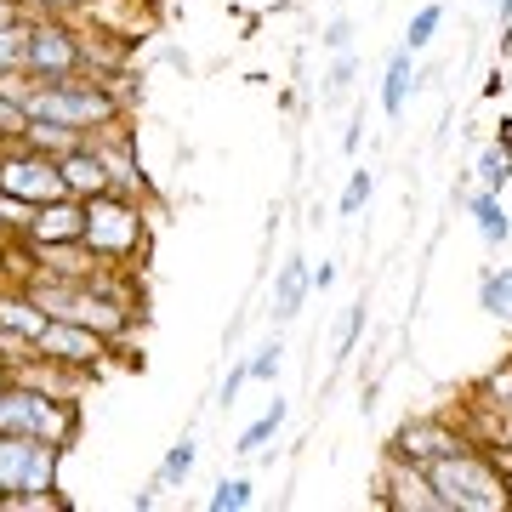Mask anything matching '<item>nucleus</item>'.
Returning a JSON list of instances; mask_svg holds the SVG:
<instances>
[{"mask_svg": "<svg viewBox=\"0 0 512 512\" xmlns=\"http://www.w3.org/2000/svg\"><path fill=\"white\" fill-rule=\"evenodd\" d=\"M29 120H57L74 131H103L114 120H126V97L92 80V74H69V80H35L23 97Z\"/></svg>", "mask_w": 512, "mask_h": 512, "instance_id": "nucleus-1", "label": "nucleus"}, {"mask_svg": "<svg viewBox=\"0 0 512 512\" xmlns=\"http://www.w3.org/2000/svg\"><path fill=\"white\" fill-rule=\"evenodd\" d=\"M427 478H433L444 512H512L507 478L495 473L490 456H484L478 444H461L450 456L427 461Z\"/></svg>", "mask_w": 512, "mask_h": 512, "instance_id": "nucleus-2", "label": "nucleus"}, {"mask_svg": "<svg viewBox=\"0 0 512 512\" xmlns=\"http://www.w3.org/2000/svg\"><path fill=\"white\" fill-rule=\"evenodd\" d=\"M80 205H86V228H80V239H86L103 262H114V268H137V256L148 251V211H143V200L103 188V194H92V200H80Z\"/></svg>", "mask_w": 512, "mask_h": 512, "instance_id": "nucleus-3", "label": "nucleus"}, {"mask_svg": "<svg viewBox=\"0 0 512 512\" xmlns=\"http://www.w3.org/2000/svg\"><path fill=\"white\" fill-rule=\"evenodd\" d=\"M0 433H23V439H52L69 450L74 433H80V404L57 399V393H40V387L23 382H0Z\"/></svg>", "mask_w": 512, "mask_h": 512, "instance_id": "nucleus-4", "label": "nucleus"}, {"mask_svg": "<svg viewBox=\"0 0 512 512\" xmlns=\"http://www.w3.org/2000/svg\"><path fill=\"white\" fill-rule=\"evenodd\" d=\"M57 461H63V444L0 433V501L18 490H57Z\"/></svg>", "mask_w": 512, "mask_h": 512, "instance_id": "nucleus-5", "label": "nucleus"}, {"mask_svg": "<svg viewBox=\"0 0 512 512\" xmlns=\"http://www.w3.org/2000/svg\"><path fill=\"white\" fill-rule=\"evenodd\" d=\"M29 74L35 80L86 74V29H74L69 18H29Z\"/></svg>", "mask_w": 512, "mask_h": 512, "instance_id": "nucleus-6", "label": "nucleus"}, {"mask_svg": "<svg viewBox=\"0 0 512 512\" xmlns=\"http://www.w3.org/2000/svg\"><path fill=\"white\" fill-rule=\"evenodd\" d=\"M0 188L18 194V200H29V205H46V200H63V194H69L57 160L40 154V148H29V143L0 148Z\"/></svg>", "mask_w": 512, "mask_h": 512, "instance_id": "nucleus-7", "label": "nucleus"}, {"mask_svg": "<svg viewBox=\"0 0 512 512\" xmlns=\"http://www.w3.org/2000/svg\"><path fill=\"white\" fill-rule=\"evenodd\" d=\"M35 353L52 359V365H69V370H97L114 353V342L86 325H69V319H46V330L35 336Z\"/></svg>", "mask_w": 512, "mask_h": 512, "instance_id": "nucleus-8", "label": "nucleus"}, {"mask_svg": "<svg viewBox=\"0 0 512 512\" xmlns=\"http://www.w3.org/2000/svg\"><path fill=\"white\" fill-rule=\"evenodd\" d=\"M382 507L393 512H444L439 490H433V478H427V467L421 461H404L387 450V467H382Z\"/></svg>", "mask_w": 512, "mask_h": 512, "instance_id": "nucleus-9", "label": "nucleus"}, {"mask_svg": "<svg viewBox=\"0 0 512 512\" xmlns=\"http://www.w3.org/2000/svg\"><path fill=\"white\" fill-rule=\"evenodd\" d=\"M92 148H97V160H103V171H109V188H114V194L148 200V177H143V165H137V143H131L126 120H114V126L92 131Z\"/></svg>", "mask_w": 512, "mask_h": 512, "instance_id": "nucleus-10", "label": "nucleus"}, {"mask_svg": "<svg viewBox=\"0 0 512 512\" xmlns=\"http://www.w3.org/2000/svg\"><path fill=\"white\" fill-rule=\"evenodd\" d=\"M461 444H473V433L467 427H450L444 416H416V421H404L399 433H393V456H404V461H439V456H450V450H461Z\"/></svg>", "mask_w": 512, "mask_h": 512, "instance_id": "nucleus-11", "label": "nucleus"}, {"mask_svg": "<svg viewBox=\"0 0 512 512\" xmlns=\"http://www.w3.org/2000/svg\"><path fill=\"white\" fill-rule=\"evenodd\" d=\"M80 228H86V205L80 200H46L35 205V217H29V228H23V251H35V245H63V239H80Z\"/></svg>", "mask_w": 512, "mask_h": 512, "instance_id": "nucleus-12", "label": "nucleus"}, {"mask_svg": "<svg viewBox=\"0 0 512 512\" xmlns=\"http://www.w3.org/2000/svg\"><path fill=\"white\" fill-rule=\"evenodd\" d=\"M57 171H63L69 200H92V194H103V188H109V171H103V160H97L92 137L74 148V154H63V160H57Z\"/></svg>", "mask_w": 512, "mask_h": 512, "instance_id": "nucleus-13", "label": "nucleus"}, {"mask_svg": "<svg viewBox=\"0 0 512 512\" xmlns=\"http://www.w3.org/2000/svg\"><path fill=\"white\" fill-rule=\"evenodd\" d=\"M410 92H416V52L399 46V52L387 57V74H382V114H387V120L404 109V97H410Z\"/></svg>", "mask_w": 512, "mask_h": 512, "instance_id": "nucleus-14", "label": "nucleus"}, {"mask_svg": "<svg viewBox=\"0 0 512 512\" xmlns=\"http://www.w3.org/2000/svg\"><path fill=\"white\" fill-rule=\"evenodd\" d=\"M308 291H313V285H308V262H302V256H291V262L279 268V279H274V319H279V325L302 313Z\"/></svg>", "mask_w": 512, "mask_h": 512, "instance_id": "nucleus-15", "label": "nucleus"}, {"mask_svg": "<svg viewBox=\"0 0 512 512\" xmlns=\"http://www.w3.org/2000/svg\"><path fill=\"white\" fill-rule=\"evenodd\" d=\"M0 325H12L18 336H29V342H35L40 330H46V313L29 302V291H23V285H12V291L0 285Z\"/></svg>", "mask_w": 512, "mask_h": 512, "instance_id": "nucleus-16", "label": "nucleus"}, {"mask_svg": "<svg viewBox=\"0 0 512 512\" xmlns=\"http://www.w3.org/2000/svg\"><path fill=\"white\" fill-rule=\"evenodd\" d=\"M92 131H74V126H57V120H29V131H23V143L40 148V154H52V160H63V154H74V148L86 143Z\"/></svg>", "mask_w": 512, "mask_h": 512, "instance_id": "nucleus-17", "label": "nucleus"}, {"mask_svg": "<svg viewBox=\"0 0 512 512\" xmlns=\"http://www.w3.org/2000/svg\"><path fill=\"white\" fill-rule=\"evenodd\" d=\"M467 211H473V222H478V234H484V245H507V239H512V222H507V205H501V194L478 188L473 200H467Z\"/></svg>", "mask_w": 512, "mask_h": 512, "instance_id": "nucleus-18", "label": "nucleus"}, {"mask_svg": "<svg viewBox=\"0 0 512 512\" xmlns=\"http://www.w3.org/2000/svg\"><path fill=\"white\" fill-rule=\"evenodd\" d=\"M478 308L512 330V268H490V274L478 279Z\"/></svg>", "mask_w": 512, "mask_h": 512, "instance_id": "nucleus-19", "label": "nucleus"}, {"mask_svg": "<svg viewBox=\"0 0 512 512\" xmlns=\"http://www.w3.org/2000/svg\"><path fill=\"white\" fill-rule=\"evenodd\" d=\"M279 427H285V399H274V404H268V410H262V416H256L251 427L239 433V444H234V450H239V456H256V450H262V444L274 439Z\"/></svg>", "mask_w": 512, "mask_h": 512, "instance_id": "nucleus-20", "label": "nucleus"}, {"mask_svg": "<svg viewBox=\"0 0 512 512\" xmlns=\"http://www.w3.org/2000/svg\"><path fill=\"white\" fill-rule=\"evenodd\" d=\"M194 461H200V444H194V439H177V444H171V456L160 461V478H154V490H177V484L194 473Z\"/></svg>", "mask_w": 512, "mask_h": 512, "instance_id": "nucleus-21", "label": "nucleus"}, {"mask_svg": "<svg viewBox=\"0 0 512 512\" xmlns=\"http://www.w3.org/2000/svg\"><path fill=\"white\" fill-rule=\"evenodd\" d=\"M29 69V18L0 23V74Z\"/></svg>", "mask_w": 512, "mask_h": 512, "instance_id": "nucleus-22", "label": "nucleus"}, {"mask_svg": "<svg viewBox=\"0 0 512 512\" xmlns=\"http://www.w3.org/2000/svg\"><path fill=\"white\" fill-rule=\"evenodd\" d=\"M473 444H512V416H501V410H490V404L473 399Z\"/></svg>", "mask_w": 512, "mask_h": 512, "instance_id": "nucleus-23", "label": "nucleus"}, {"mask_svg": "<svg viewBox=\"0 0 512 512\" xmlns=\"http://www.w3.org/2000/svg\"><path fill=\"white\" fill-rule=\"evenodd\" d=\"M478 404H490V410H501V416H512V359L507 365H495L484 382H478V393H473Z\"/></svg>", "mask_w": 512, "mask_h": 512, "instance_id": "nucleus-24", "label": "nucleus"}, {"mask_svg": "<svg viewBox=\"0 0 512 512\" xmlns=\"http://www.w3.org/2000/svg\"><path fill=\"white\" fill-rule=\"evenodd\" d=\"M478 177H484L490 194H501V188L512 183V154L507 148H484V154H478Z\"/></svg>", "mask_w": 512, "mask_h": 512, "instance_id": "nucleus-25", "label": "nucleus"}, {"mask_svg": "<svg viewBox=\"0 0 512 512\" xmlns=\"http://www.w3.org/2000/svg\"><path fill=\"white\" fill-rule=\"evenodd\" d=\"M23 131H29V109H23L18 97H6V92H0V148L23 143Z\"/></svg>", "mask_w": 512, "mask_h": 512, "instance_id": "nucleus-26", "label": "nucleus"}, {"mask_svg": "<svg viewBox=\"0 0 512 512\" xmlns=\"http://www.w3.org/2000/svg\"><path fill=\"white\" fill-rule=\"evenodd\" d=\"M245 507H251V484L245 478H222L211 490V512H245Z\"/></svg>", "mask_w": 512, "mask_h": 512, "instance_id": "nucleus-27", "label": "nucleus"}, {"mask_svg": "<svg viewBox=\"0 0 512 512\" xmlns=\"http://www.w3.org/2000/svg\"><path fill=\"white\" fill-rule=\"evenodd\" d=\"M439 23H444V6H421L416 18H410V35H404V46H410V52H421L427 40L439 35Z\"/></svg>", "mask_w": 512, "mask_h": 512, "instance_id": "nucleus-28", "label": "nucleus"}, {"mask_svg": "<svg viewBox=\"0 0 512 512\" xmlns=\"http://www.w3.org/2000/svg\"><path fill=\"white\" fill-rule=\"evenodd\" d=\"M29 217H35V205H29V200H18V194H6V188H0V222H6V234H12V239H23V228H29Z\"/></svg>", "mask_w": 512, "mask_h": 512, "instance_id": "nucleus-29", "label": "nucleus"}, {"mask_svg": "<svg viewBox=\"0 0 512 512\" xmlns=\"http://www.w3.org/2000/svg\"><path fill=\"white\" fill-rule=\"evenodd\" d=\"M279 365H285V348H279V336H274V342H268L262 353H251V359H245V370H251V382H274V376H279Z\"/></svg>", "mask_w": 512, "mask_h": 512, "instance_id": "nucleus-30", "label": "nucleus"}, {"mask_svg": "<svg viewBox=\"0 0 512 512\" xmlns=\"http://www.w3.org/2000/svg\"><path fill=\"white\" fill-rule=\"evenodd\" d=\"M23 359H35V342H29V336H18L12 325H0V365L12 370V365H23Z\"/></svg>", "mask_w": 512, "mask_h": 512, "instance_id": "nucleus-31", "label": "nucleus"}, {"mask_svg": "<svg viewBox=\"0 0 512 512\" xmlns=\"http://www.w3.org/2000/svg\"><path fill=\"white\" fill-rule=\"evenodd\" d=\"M353 74H359V63H353V52H336V69H330V80H325V97H330V103H342V97H348Z\"/></svg>", "mask_w": 512, "mask_h": 512, "instance_id": "nucleus-32", "label": "nucleus"}, {"mask_svg": "<svg viewBox=\"0 0 512 512\" xmlns=\"http://www.w3.org/2000/svg\"><path fill=\"white\" fill-rule=\"evenodd\" d=\"M92 0H23V12L29 18H80Z\"/></svg>", "mask_w": 512, "mask_h": 512, "instance_id": "nucleus-33", "label": "nucleus"}, {"mask_svg": "<svg viewBox=\"0 0 512 512\" xmlns=\"http://www.w3.org/2000/svg\"><path fill=\"white\" fill-rule=\"evenodd\" d=\"M370 188H376V177H370V171H353V177H348V194H342V217H353V211H365Z\"/></svg>", "mask_w": 512, "mask_h": 512, "instance_id": "nucleus-34", "label": "nucleus"}, {"mask_svg": "<svg viewBox=\"0 0 512 512\" xmlns=\"http://www.w3.org/2000/svg\"><path fill=\"white\" fill-rule=\"evenodd\" d=\"M359 330H365V302L348 313V325H342V342H336V359H348L353 353V342H359Z\"/></svg>", "mask_w": 512, "mask_h": 512, "instance_id": "nucleus-35", "label": "nucleus"}, {"mask_svg": "<svg viewBox=\"0 0 512 512\" xmlns=\"http://www.w3.org/2000/svg\"><path fill=\"white\" fill-rule=\"evenodd\" d=\"M325 46H330V52H353V23L336 18V23L325 29Z\"/></svg>", "mask_w": 512, "mask_h": 512, "instance_id": "nucleus-36", "label": "nucleus"}, {"mask_svg": "<svg viewBox=\"0 0 512 512\" xmlns=\"http://www.w3.org/2000/svg\"><path fill=\"white\" fill-rule=\"evenodd\" d=\"M245 382H251V370L239 365L234 376H228V382H222V404H234V399H239V387H245Z\"/></svg>", "mask_w": 512, "mask_h": 512, "instance_id": "nucleus-37", "label": "nucleus"}, {"mask_svg": "<svg viewBox=\"0 0 512 512\" xmlns=\"http://www.w3.org/2000/svg\"><path fill=\"white\" fill-rule=\"evenodd\" d=\"M308 285H313V291H330V285H336V268H330V262L308 268Z\"/></svg>", "mask_w": 512, "mask_h": 512, "instance_id": "nucleus-38", "label": "nucleus"}, {"mask_svg": "<svg viewBox=\"0 0 512 512\" xmlns=\"http://www.w3.org/2000/svg\"><path fill=\"white\" fill-rule=\"evenodd\" d=\"M18 18H29V12H23V0H0V23H18Z\"/></svg>", "mask_w": 512, "mask_h": 512, "instance_id": "nucleus-39", "label": "nucleus"}, {"mask_svg": "<svg viewBox=\"0 0 512 512\" xmlns=\"http://www.w3.org/2000/svg\"><path fill=\"white\" fill-rule=\"evenodd\" d=\"M501 29H512V0H501Z\"/></svg>", "mask_w": 512, "mask_h": 512, "instance_id": "nucleus-40", "label": "nucleus"}, {"mask_svg": "<svg viewBox=\"0 0 512 512\" xmlns=\"http://www.w3.org/2000/svg\"><path fill=\"white\" fill-rule=\"evenodd\" d=\"M6 245H18V239L6 234V222H0V251H6Z\"/></svg>", "mask_w": 512, "mask_h": 512, "instance_id": "nucleus-41", "label": "nucleus"}, {"mask_svg": "<svg viewBox=\"0 0 512 512\" xmlns=\"http://www.w3.org/2000/svg\"><path fill=\"white\" fill-rule=\"evenodd\" d=\"M507 154H512V120H507Z\"/></svg>", "mask_w": 512, "mask_h": 512, "instance_id": "nucleus-42", "label": "nucleus"}, {"mask_svg": "<svg viewBox=\"0 0 512 512\" xmlns=\"http://www.w3.org/2000/svg\"><path fill=\"white\" fill-rule=\"evenodd\" d=\"M0 382H6V365H0Z\"/></svg>", "mask_w": 512, "mask_h": 512, "instance_id": "nucleus-43", "label": "nucleus"}, {"mask_svg": "<svg viewBox=\"0 0 512 512\" xmlns=\"http://www.w3.org/2000/svg\"><path fill=\"white\" fill-rule=\"evenodd\" d=\"M507 501H512V484H507Z\"/></svg>", "mask_w": 512, "mask_h": 512, "instance_id": "nucleus-44", "label": "nucleus"}, {"mask_svg": "<svg viewBox=\"0 0 512 512\" xmlns=\"http://www.w3.org/2000/svg\"><path fill=\"white\" fill-rule=\"evenodd\" d=\"M478 6H490V0H478Z\"/></svg>", "mask_w": 512, "mask_h": 512, "instance_id": "nucleus-45", "label": "nucleus"}]
</instances>
